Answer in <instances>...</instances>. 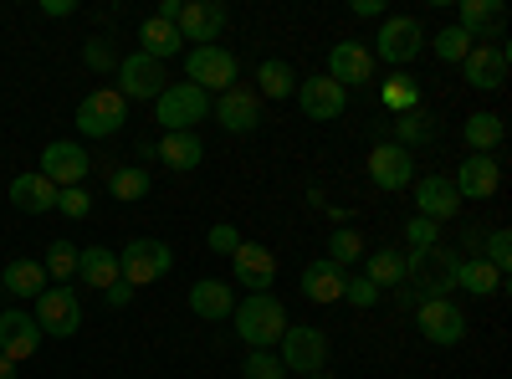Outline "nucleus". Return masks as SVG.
<instances>
[{
    "label": "nucleus",
    "mask_w": 512,
    "mask_h": 379,
    "mask_svg": "<svg viewBox=\"0 0 512 379\" xmlns=\"http://www.w3.org/2000/svg\"><path fill=\"white\" fill-rule=\"evenodd\" d=\"M231 318H236V339L246 349H277L282 333H287V308L272 292H246Z\"/></svg>",
    "instance_id": "obj_2"
},
{
    "label": "nucleus",
    "mask_w": 512,
    "mask_h": 379,
    "mask_svg": "<svg viewBox=\"0 0 512 379\" xmlns=\"http://www.w3.org/2000/svg\"><path fill=\"white\" fill-rule=\"evenodd\" d=\"M364 251H369V246H364V236H359L354 226H338V231L328 236V262L344 267V272H349L354 262H364Z\"/></svg>",
    "instance_id": "obj_38"
},
{
    "label": "nucleus",
    "mask_w": 512,
    "mask_h": 379,
    "mask_svg": "<svg viewBox=\"0 0 512 379\" xmlns=\"http://www.w3.org/2000/svg\"><path fill=\"white\" fill-rule=\"evenodd\" d=\"M405 241H410V251L436 246V241H441V226H436V221H425V216H410V221H405Z\"/></svg>",
    "instance_id": "obj_46"
},
{
    "label": "nucleus",
    "mask_w": 512,
    "mask_h": 379,
    "mask_svg": "<svg viewBox=\"0 0 512 379\" xmlns=\"http://www.w3.org/2000/svg\"><path fill=\"white\" fill-rule=\"evenodd\" d=\"M77 277L88 282V287H113L118 282V251L113 246H82L77 251Z\"/></svg>",
    "instance_id": "obj_32"
},
{
    "label": "nucleus",
    "mask_w": 512,
    "mask_h": 379,
    "mask_svg": "<svg viewBox=\"0 0 512 379\" xmlns=\"http://www.w3.org/2000/svg\"><path fill=\"white\" fill-rule=\"evenodd\" d=\"M11 205H16V210H26V216L57 210V185H52L47 175L26 170V175H16V180H11Z\"/></svg>",
    "instance_id": "obj_27"
},
{
    "label": "nucleus",
    "mask_w": 512,
    "mask_h": 379,
    "mask_svg": "<svg viewBox=\"0 0 512 379\" xmlns=\"http://www.w3.org/2000/svg\"><path fill=\"white\" fill-rule=\"evenodd\" d=\"M154 159L169 164L175 175H190L195 164L205 159V144H200V134H164V139L154 144Z\"/></svg>",
    "instance_id": "obj_29"
},
{
    "label": "nucleus",
    "mask_w": 512,
    "mask_h": 379,
    "mask_svg": "<svg viewBox=\"0 0 512 379\" xmlns=\"http://www.w3.org/2000/svg\"><path fill=\"white\" fill-rule=\"evenodd\" d=\"M425 41H431V52H436V62H456V67L466 62V52L477 47V41L466 36L461 26H441L436 36H425Z\"/></svg>",
    "instance_id": "obj_39"
},
{
    "label": "nucleus",
    "mask_w": 512,
    "mask_h": 379,
    "mask_svg": "<svg viewBox=\"0 0 512 379\" xmlns=\"http://www.w3.org/2000/svg\"><path fill=\"white\" fill-rule=\"evenodd\" d=\"M36 349H41V328H36V318L21 313V308H6V313H0V359L26 364Z\"/></svg>",
    "instance_id": "obj_21"
},
{
    "label": "nucleus",
    "mask_w": 512,
    "mask_h": 379,
    "mask_svg": "<svg viewBox=\"0 0 512 379\" xmlns=\"http://www.w3.org/2000/svg\"><path fill=\"white\" fill-rule=\"evenodd\" d=\"M456 26L472 36L477 47H482V41H502L507 6H502V0H461V6H456Z\"/></svg>",
    "instance_id": "obj_23"
},
{
    "label": "nucleus",
    "mask_w": 512,
    "mask_h": 379,
    "mask_svg": "<svg viewBox=\"0 0 512 379\" xmlns=\"http://www.w3.org/2000/svg\"><path fill=\"white\" fill-rule=\"evenodd\" d=\"M308 379H333V374H308Z\"/></svg>",
    "instance_id": "obj_52"
},
{
    "label": "nucleus",
    "mask_w": 512,
    "mask_h": 379,
    "mask_svg": "<svg viewBox=\"0 0 512 379\" xmlns=\"http://www.w3.org/2000/svg\"><path fill=\"white\" fill-rule=\"evenodd\" d=\"M93 170V154L72 144V139H52L47 149H41V164H36V175H47L57 190H77L82 180H88Z\"/></svg>",
    "instance_id": "obj_10"
},
{
    "label": "nucleus",
    "mask_w": 512,
    "mask_h": 379,
    "mask_svg": "<svg viewBox=\"0 0 512 379\" xmlns=\"http://www.w3.org/2000/svg\"><path fill=\"white\" fill-rule=\"evenodd\" d=\"M344 282H349V272L344 267H333L328 257H318V262H308L303 267V298L308 303H344Z\"/></svg>",
    "instance_id": "obj_25"
},
{
    "label": "nucleus",
    "mask_w": 512,
    "mask_h": 379,
    "mask_svg": "<svg viewBox=\"0 0 512 379\" xmlns=\"http://www.w3.org/2000/svg\"><path fill=\"white\" fill-rule=\"evenodd\" d=\"M52 282H72L77 277V246L72 241H47V257H41Z\"/></svg>",
    "instance_id": "obj_41"
},
{
    "label": "nucleus",
    "mask_w": 512,
    "mask_h": 379,
    "mask_svg": "<svg viewBox=\"0 0 512 379\" xmlns=\"http://www.w3.org/2000/svg\"><path fill=\"white\" fill-rule=\"evenodd\" d=\"M344 303H349V308H364V313H369V308H379V303H384V292H379V287H374V282H369L364 272H354V277L344 282Z\"/></svg>",
    "instance_id": "obj_43"
},
{
    "label": "nucleus",
    "mask_w": 512,
    "mask_h": 379,
    "mask_svg": "<svg viewBox=\"0 0 512 379\" xmlns=\"http://www.w3.org/2000/svg\"><path fill=\"white\" fill-rule=\"evenodd\" d=\"M328 77L338 82V88H359V82L374 77V52L364 47V41H333L328 47Z\"/></svg>",
    "instance_id": "obj_20"
},
{
    "label": "nucleus",
    "mask_w": 512,
    "mask_h": 379,
    "mask_svg": "<svg viewBox=\"0 0 512 379\" xmlns=\"http://www.w3.org/2000/svg\"><path fill=\"white\" fill-rule=\"evenodd\" d=\"M297 108H303V118H313V123H333L338 113L349 108V93L338 88V82L323 72V77H297Z\"/></svg>",
    "instance_id": "obj_15"
},
{
    "label": "nucleus",
    "mask_w": 512,
    "mask_h": 379,
    "mask_svg": "<svg viewBox=\"0 0 512 379\" xmlns=\"http://www.w3.org/2000/svg\"><path fill=\"white\" fill-rule=\"evenodd\" d=\"M77 134L82 139H113L123 123H128V98L118 88H93L88 98L77 103Z\"/></svg>",
    "instance_id": "obj_6"
},
{
    "label": "nucleus",
    "mask_w": 512,
    "mask_h": 379,
    "mask_svg": "<svg viewBox=\"0 0 512 379\" xmlns=\"http://www.w3.org/2000/svg\"><path fill=\"white\" fill-rule=\"evenodd\" d=\"M185 82H195V88L205 93V98H221V93H231L236 88V57L221 47V41H216V47H190L185 52Z\"/></svg>",
    "instance_id": "obj_7"
},
{
    "label": "nucleus",
    "mask_w": 512,
    "mask_h": 379,
    "mask_svg": "<svg viewBox=\"0 0 512 379\" xmlns=\"http://www.w3.org/2000/svg\"><path fill=\"white\" fill-rule=\"evenodd\" d=\"M231 11L221 6V0H180V16H175V31L185 41H195V47H216V36L226 31Z\"/></svg>",
    "instance_id": "obj_13"
},
{
    "label": "nucleus",
    "mask_w": 512,
    "mask_h": 379,
    "mask_svg": "<svg viewBox=\"0 0 512 379\" xmlns=\"http://www.w3.org/2000/svg\"><path fill=\"white\" fill-rule=\"evenodd\" d=\"M277 359H282V369H297L303 379L323 374V364H328V333L308 328V323H287L282 344H277Z\"/></svg>",
    "instance_id": "obj_8"
},
{
    "label": "nucleus",
    "mask_w": 512,
    "mask_h": 379,
    "mask_svg": "<svg viewBox=\"0 0 512 379\" xmlns=\"http://www.w3.org/2000/svg\"><path fill=\"white\" fill-rule=\"evenodd\" d=\"M108 195H113V200H128V205L144 200V195H149V170H144V164H123V170H108Z\"/></svg>",
    "instance_id": "obj_37"
},
{
    "label": "nucleus",
    "mask_w": 512,
    "mask_h": 379,
    "mask_svg": "<svg viewBox=\"0 0 512 379\" xmlns=\"http://www.w3.org/2000/svg\"><path fill=\"white\" fill-rule=\"evenodd\" d=\"M82 62H88L93 72H118V57H113L108 41H88V47H82Z\"/></svg>",
    "instance_id": "obj_47"
},
{
    "label": "nucleus",
    "mask_w": 512,
    "mask_h": 379,
    "mask_svg": "<svg viewBox=\"0 0 512 379\" xmlns=\"http://www.w3.org/2000/svg\"><path fill=\"white\" fill-rule=\"evenodd\" d=\"M241 379H287V369H282L277 349H251L241 359Z\"/></svg>",
    "instance_id": "obj_42"
},
{
    "label": "nucleus",
    "mask_w": 512,
    "mask_h": 379,
    "mask_svg": "<svg viewBox=\"0 0 512 379\" xmlns=\"http://www.w3.org/2000/svg\"><path fill=\"white\" fill-rule=\"evenodd\" d=\"M507 67H512L507 41H482V47H472V52H466V62H461L466 88H477V93H497L502 82H507Z\"/></svg>",
    "instance_id": "obj_14"
},
{
    "label": "nucleus",
    "mask_w": 512,
    "mask_h": 379,
    "mask_svg": "<svg viewBox=\"0 0 512 379\" xmlns=\"http://www.w3.org/2000/svg\"><path fill=\"white\" fill-rule=\"evenodd\" d=\"M369 180L379 185V190H410L415 185V154H405L400 144H390V139H384V144H374L369 149Z\"/></svg>",
    "instance_id": "obj_19"
},
{
    "label": "nucleus",
    "mask_w": 512,
    "mask_h": 379,
    "mask_svg": "<svg viewBox=\"0 0 512 379\" xmlns=\"http://www.w3.org/2000/svg\"><path fill=\"white\" fill-rule=\"evenodd\" d=\"M477 257H482V262H487L492 272H502V277H507V272H512V231H507V226L487 231V236H482V251H477Z\"/></svg>",
    "instance_id": "obj_40"
},
{
    "label": "nucleus",
    "mask_w": 512,
    "mask_h": 379,
    "mask_svg": "<svg viewBox=\"0 0 512 379\" xmlns=\"http://www.w3.org/2000/svg\"><path fill=\"white\" fill-rule=\"evenodd\" d=\"M456 287H461V292H472V298H497V292L507 287V277L492 272L482 257H461V267H456Z\"/></svg>",
    "instance_id": "obj_33"
},
{
    "label": "nucleus",
    "mask_w": 512,
    "mask_h": 379,
    "mask_svg": "<svg viewBox=\"0 0 512 379\" xmlns=\"http://www.w3.org/2000/svg\"><path fill=\"white\" fill-rule=\"evenodd\" d=\"M456 267H461V251L436 241V246H420V251H405V287L425 298H451L456 292Z\"/></svg>",
    "instance_id": "obj_1"
},
{
    "label": "nucleus",
    "mask_w": 512,
    "mask_h": 379,
    "mask_svg": "<svg viewBox=\"0 0 512 379\" xmlns=\"http://www.w3.org/2000/svg\"><path fill=\"white\" fill-rule=\"evenodd\" d=\"M185 303H190V313L205 318V323H226V318L236 313V287L221 282V277H200V282L190 287Z\"/></svg>",
    "instance_id": "obj_24"
},
{
    "label": "nucleus",
    "mask_w": 512,
    "mask_h": 379,
    "mask_svg": "<svg viewBox=\"0 0 512 379\" xmlns=\"http://www.w3.org/2000/svg\"><path fill=\"white\" fill-rule=\"evenodd\" d=\"M415 328H420V339L425 344H436V349H456L466 339V313L451 303V298H425L415 308Z\"/></svg>",
    "instance_id": "obj_9"
},
{
    "label": "nucleus",
    "mask_w": 512,
    "mask_h": 379,
    "mask_svg": "<svg viewBox=\"0 0 512 379\" xmlns=\"http://www.w3.org/2000/svg\"><path fill=\"white\" fill-rule=\"evenodd\" d=\"M0 287L11 292V298H41V292L52 287V277H47V267H41L36 257H11L6 262V272H0Z\"/></svg>",
    "instance_id": "obj_26"
},
{
    "label": "nucleus",
    "mask_w": 512,
    "mask_h": 379,
    "mask_svg": "<svg viewBox=\"0 0 512 379\" xmlns=\"http://www.w3.org/2000/svg\"><path fill=\"white\" fill-rule=\"evenodd\" d=\"M41 11H47V16H72L77 0H41Z\"/></svg>",
    "instance_id": "obj_49"
},
{
    "label": "nucleus",
    "mask_w": 512,
    "mask_h": 379,
    "mask_svg": "<svg viewBox=\"0 0 512 379\" xmlns=\"http://www.w3.org/2000/svg\"><path fill=\"white\" fill-rule=\"evenodd\" d=\"M241 241H246V236H241L231 221H216V226L205 231V246L216 251V257H236V246H241Z\"/></svg>",
    "instance_id": "obj_44"
},
{
    "label": "nucleus",
    "mask_w": 512,
    "mask_h": 379,
    "mask_svg": "<svg viewBox=\"0 0 512 379\" xmlns=\"http://www.w3.org/2000/svg\"><path fill=\"white\" fill-rule=\"evenodd\" d=\"M103 303H108V308H128V303H134V287L118 277L113 287H103Z\"/></svg>",
    "instance_id": "obj_48"
},
{
    "label": "nucleus",
    "mask_w": 512,
    "mask_h": 379,
    "mask_svg": "<svg viewBox=\"0 0 512 379\" xmlns=\"http://www.w3.org/2000/svg\"><path fill=\"white\" fill-rule=\"evenodd\" d=\"M436 139V118L425 113V108H415V113H400V123H395V139L390 144H400L405 154H415L420 144H431Z\"/></svg>",
    "instance_id": "obj_36"
},
{
    "label": "nucleus",
    "mask_w": 512,
    "mask_h": 379,
    "mask_svg": "<svg viewBox=\"0 0 512 379\" xmlns=\"http://www.w3.org/2000/svg\"><path fill=\"white\" fill-rule=\"evenodd\" d=\"M0 379H16V364L11 359H0Z\"/></svg>",
    "instance_id": "obj_51"
},
{
    "label": "nucleus",
    "mask_w": 512,
    "mask_h": 379,
    "mask_svg": "<svg viewBox=\"0 0 512 379\" xmlns=\"http://www.w3.org/2000/svg\"><path fill=\"white\" fill-rule=\"evenodd\" d=\"M154 118L164 123V134H195V123L210 118V98L195 88V82H169V88L154 98Z\"/></svg>",
    "instance_id": "obj_4"
},
{
    "label": "nucleus",
    "mask_w": 512,
    "mask_h": 379,
    "mask_svg": "<svg viewBox=\"0 0 512 379\" xmlns=\"http://www.w3.org/2000/svg\"><path fill=\"white\" fill-rule=\"evenodd\" d=\"M379 103L390 108L395 118H400V113H415V108H420V82H415L410 72H390V77L379 82Z\"/></svg>",
    "instance_id": "obj_35"
},
{
    "label": "nucleus",
    "mask_w": 512,
    "mask_h": 379,
    "mask_svg": "<svg viewBox=\"0 0 512 379\" xmlns=\"http://www.w3.org/2000/svg\"><path fill=\"white\" fill-rule=\"evenodd\" d=\"M57 210H62L67 221H88L93 216V195L82 190V185L77 190H57Z\"/></svg>",
    "instance_id": "obj_45"
},
{
    "label": "nucleus",
    "mask_w": 512,
    "mask_h": 379,
    "mask_svg": "<svg viewBox=\"0 0 512 379\" xmlns=\"http://www.w3.org/2000/svg\"><path fill=\"white\" fill-rule=\"evenodd\" d=\"M169 88V77H164V62H154V57H144V52H134V57H118V93L134 103V98H159Z\"/></svg>",
    "instance_id": "obj_16"
},
{
    "label": "nucleus",
    "mask_w": 512,
    "mask_h": 379,
    "mask_svg": "<svg viewBox=\"0 0 512 379\" xmlns=\"http://www.w3.org/2000/svg\"><path fill=\"white\" fill-rule=\"evenodd\" d=\"M210 113H216V123L226 134H256V129H262V98H256L251 88H241V82L231 93L210 98Z\"/></svg>",
    "instance_id": "obj_17"
},
{
    "label": "nucleus",
    "mask_w": 512,
    "mask_h": 379,
    "mask_svg": "<svg viewBox=\"0 0 512 379\" xmlns=\"http://www.w3.org/2000/svg\"><path fill=\"white\" fill-rule=\"evenodd\" d=\"M364 277H369L379 292L405 287V251H400V246H374V251H364Z\"/></svg>",
    "instance_id": "obj_28"
},
{
    "label": "nucleus",
    "mask_w": 512,
    "mask_h": 379,
    "mask_svg": "<svg viewBox=\"0 0 512 379\" xmlns=\"http://www.w3.org/2000/svg\"><path fill=\"white\" fill-rule=\"evenodd\" d=\"M461 139L472 154H497L502 139H507V123H502V113H472L461 123Z\"/></svg>",
    "instance_id": "obj_31"
},
{
    "label": "nucleus",
    "mask_w": 512,
    "mask_h": 379,
    "mask_svg": "<svg viewBox=\"0 0 512 379\" xmlns=\"http://www.w3.org/2000/svg\"><path fill=\"white\" fill-rule=\"evenodd\" d=\"M369 52H374V62H390V67L400 72V67H410V62L425 52V26H420L415 16H384Z\"/></svg>",
    "instance_id": "obj_5"
},
{
    "label": "nucleus",
    "mask_w": 512,
    "mask_h": 379,
    "mask_svg": "<svg viewBox=\"0 0 512 379\" xmlns=\"http://www.w3.org/2000/svg\"><path fill=\"white\" fill-rule=\"evenodd\" d=\"M236 282L231 287H246V292H267L277 282V257L262 246V241H241L236 246Z\"/></svg>",
    "instance_id": "obj_22"
},
{
    "label": "nucleus",
    "mask_w": 512,
    "mask_h": 379,
    "mask_svg": "<svg viewBox=\"0 0 512 379\" xmlns=\"http://www.w3.org/2000/svg\"><path fill=\"white\" fill-rule=\"evenodd\" d=\"M415 216H425V221H456L461 216V195H456V185H451V175H415Z\"/></svg>",
    "instance_id": "obj_18"
},
{
    "label": "nucleus",
    "mask_w": 512,
    "mask_h": 379,
    "mask_svg": "<svg viewBox=\"0 0 512 379\" xmlns=\"http://www.w3.org/2000/svg\"><path fill=\"white\" fill-rule=\"evenodd\" d=\"M139 52L154 57V62H169V57H180V52H185V36L175 31V21L149 16V21L139 26Z\"/></svg>",
    "instance_id": "obj_30"
},
{
    "label": "nucleus",
    "mask_w": 512,
    "mask_h": 379,
    "mask_svg": "<svg viewBox=\"0 0 512 379\" xmlns=\"http://www.w3.org/2000/svg\"><path fill=\"white\" fill-rule=\"evenodd\" d=\"M354 16H384L379 0H354Z\"/></svg>",
    "instance_id": "obj_50"
},
{
    "label": "nucleus",
    "mask_w": 512,
    "mask_h": 379,
    "mask_svg": "<svg viewBox=\"0 0 512 379\" xmlns=\"http://www.w3.org/2000/svg\"><path fill=\"white\" fill-rule=\"evenodd\" d=\"M451 185H456L461 205H482V200H492V195L502 190V164H497V154H466V159L456 164Z\"/></svg>",
    "instance_id": "obj_12"
},
{
    "label": "nucleus",
    "mask_w": 512,
    "mask_h": 379,
    "mask_svg": "<svg viewBox=\"0 0 512 379\" xmlns=\"http://www.w3.org/2000/svg\"><path fill=\"white\" fill-rule=\"evenodd\" d=\"M297 93V72L282 62V57H267L262 67H256V98H292Z\"/></svg>",
    "instance_id": "obj_34"
},
{
    "label": "nucleus",
    "mask_w": 512,
    "mask_h": 379,
    "mask_svg": "<svg viewBox=\"0 0 512 379\" xmlns=\"http://www.w3.org/2000/svg\"><path fill=\"white\" fill-rule=\"evenodd\" d=\"M36 328L41 339H72V333L82 328V303L72 287H47L36 298Z\"/></svg>",
    "instance_id": "obj_11"
},
{
    "label": "nucleus",
    "mask_w": 512,
    "mask_h": 379,
    "mask_svg": "<svg viewBox=\"0 0 512 379\" xmlns=\"http://www.w3.org/2000/svg\"><path fill=\"white\" fill-rule=\"evenodd\" d=\"M169 272H175V251H169V241H159V236H134V241L118 251V277L134 287V292L139 287H154Z\"/></svg>",
    "instance_id": "obj_3"
}]
</instances>
